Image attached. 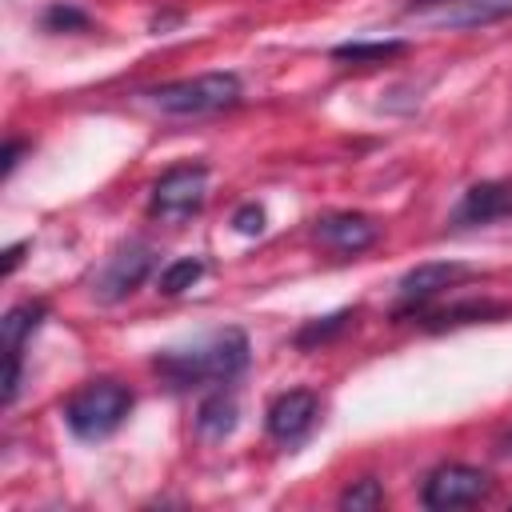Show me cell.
<instances>
[{"instance_id": "cell-19", "label": "cell", "mask_w": 512, "mask_h": 512, "mask_svg": "<svg viewBox=\"0 0 512 512\" xmlns=\"http://www.w3.org/2000/svg\"><path fill=\"white\" fill-rule=\"evenodd\" d=\"M44 28L48 32H84L88 28V12L76 8V4L56 0L52 8H44Z\"/></svg>"}, {"instance_id": "cell-22", "label": "cell", "mask_w": 512, "mask_h": 512, "mask_svg": "<svg viewBox=\"0 0 512 512\" xmlns=\"http://www.w3.org/2000/svg\"><path fill=\"white\" fill-rule=\"evenodd\" d=\"M24 248H28V240H20V244H12V248L4 252V276H12V272H16V264L24 260Z\"/></svg>"}, {"instance_id": "cell-10", "label": "cell", "mask_w": 512, "mask_h": 512, "mask_svg": "<svg viewBox=\"0 0 512 512\" xmlns=\"http://www.w3.org/2000/svg\"><path fill=\"white\" fill-rule=\"evenodd\" d=\"M316 416H320V400H316V392H308V388H292V392H280V396L268 404L264 428H268V436L280 440V444H300V440L312 432Z\"/></svg>"}, {"instance_id": "cell-9", "label": "cell", "mask_w": 512, "mask_h": 512, "mask_svg": "<svg viewBox=\"0 0 512 512\" xmlns=\"http://www.w3.org/2000/svg\"><path fill=\"white\" fill-rule=\"evenodd\" d=\"M44 316H48V304L44 300H20L0 320L4 360H8V372H4V404H12L16 392H20V352H24V340L44 324Z\"/></svg>"}, {"instance_id": "cell-4", "label": "cell", "mask_w": 512, "mask_h": 512, "mask_svg": "<svg viewBox=\"0 0 512 512\" xmlns=\"http://www.w3.org/2000/svg\"><path fill=\"white\" fill-rule=\"evenodd\" d=\"M208 196V164H172L168 172L156 176L152 192H148V212L160 216L164 224H184L188 216L200 212Z\"/></svg>"}, {"instance_id": "cell-14", "label": "cell", "mask_w": 512, "mask_h": 512, "mask_svg": "<svg viewBox=\"0 0 512 512\" xmlns=\"http://www.w3.org/2000/svg\"><path fill=\"white\" fill-rule=\"evenodd\" d=\"M408 52V40H348L332 48V60H348V64H384Z\"/></svg>"}, {"instance_id": "cell-11", "label": "cell", "mask_w": 512, "mask_h": 512, "mask_svg": "<svg viewBox=\"0 0 512 512\" xmlns=\"http://www.w3.org/2000/svg\"><path fill=\"white\" fill-rule=\"evenodd\" d=\"M504 216H512V184L508 180H480V184L464 188L460 204L452 208L456 228H484Z\"/></svg>"}, {"instance_id": "cell-15", "label": "cell", "mask_w": 512, "mask_h": 512, "mask_svg": "<svg viewBox=\"0 0 512 512\" xmlns=\"http://www.w3.org/2000/svg\"><path fill=\"white\" fill-rule=\"evenodd\" d=\"M508 316V304H488V300H468V304H452L440 312H428V328H456V324H472V320H496Z\"/></svg>"}, {"instance_id": "cell-3", "label": "cell", "mask_w": 512, "mask_h": 512, "mask_svg": "<svg viewBox=\"0 0 512 512\" xmlns=\"http://www.w3.org/2000/svg\"><path fill=\"white\" fill-rule=\"evenodd\" d=\"M148 96H152V104L160 112H172V116H208V112L236 108L240 96H244V84H240L236 72H200V76L156 84Z\"/></svg>"}, {"instance_id": "cell-2", "label": "cell", "mask_w": 512, "mask_h": 512, "mask_svg": "<svg viewBox=\"0 0 512 512\" xmlns=\"http://www.w3.org/2000/svg\"><path fill=\"white\" fill-rule=\"evenodd\" d=\"M132 412V392L120 380H88L64 400V424L76 440H108Z\"/></svg>"}, {"instance_id": "cell-13", "label": "cell", "mask_w": 512, "mask_h": 512, "mask_svg": "<svg viewBox=\"0 0 512 512\" xmlns=\"http://www.w3.org/2000/svg\"><path fill=\"white\" fill-rule=\"evenodd\" d=\"M236 424H240V404H236L232 392L220 388V392H212V396L200 400V408H196V432L204 440H224V436L236 432Z\"/></svg>"}, {"instance_id": "cell-17", "label": "cell", "mask_w": 512, "mask_h": 512, "mask_svg": "<svg viewBox=\"0 0 512 512\" xmlns=\"http://www.w3.org/2000/svg\"><path fill=\"white\" fill-rule=\"evenodd\" d=\"M352 316H356V308H340V312H332V316L308 320V324L296 332V348H312V344H324V340H332L336 332H344V328L352 324Z\"/></svg>"}, {"instance_id": "cell-5", "label": "cell", "mask_w": 512, "mask_h": 512, "mask_svg": "<svg viewBox=\"0 0 512 512\" xmlns=\"http://www.w3.org/2000/svg\"><path fill=\"white\" fill-rule=\"evenodd\" d=\"M152 264H156V248H152V244H144V240H124V244H116V248L104 256V264L96 268V276H92V296H96L100 304H120V300H128V296L148 280Z\"/></svg>"}, {"instance_id": "cell-12", "label": "cell", "mask_w": 512, "mask_h": 512, "mask_svg": "<svg viewBox=\"0 0 512 512\" xmlns=\"http://www.w3.org/2000/svg\"><path fill=\"white\" fill-rule=\"evenodd\" d=\"M380 236L376 220L364 216V212H332L324 220H316V240L340 256H356L364 248H372Z\"/></svg>"}, {"instance_id": "cell-21", "label": "cell", "mask_w": 512, "mask_h": 512, "mask_svg": "<svg viewBox=\"0 0 512 512\" xmlns=\"http://www.w3.org/2000/svg\"><path fill=\"white\" fill-rule=\"evenodd\" d=\"M20 152H24V140H8V148H4V176H12V168L20 164Z\"/></svg>"}, {"instance_id": "cell-16", "label": "cell", "mask_w": 512, "mask_h": 512, "mask_svg": "<svg viewBox=\"0 0 512 512\" xmlns=\"http://www.w3.org/2000/svg\"><path fill=\"white\" fill-rule=\"evenodd\" d=\"M200 276H204V260H200V256H180V260H172V264L160 268L156 292H160V296H180V292L192 288Z\"/></svg>"}, {"instance_id": "cell-8", "label": "cell", "mask_w": 512, "mask_h": 512, "mask_svg": "<svg viewBox=\"0 0 512 512\" xmlns=\"http://www.w3.org/2000/svg\"><path fill=\"white\" fill-rule=\"evenodd\" d=\"M468 276H472V268H468V264H460V260H424V264L408 268V272L400 276V284H396V296H400L396 316L424 308L428 300H436L440 292L456 288V284H460V280H468Z\"/></svg>"}, {"instance_id": "cell-18", "label": "cell", "mask_w": 512, "mask_h": 512, "mask_svg": "<svg viewBox=\"0 0 512 512\" xmlns=\"http://www.w3.org/2000/svg\"><path fill=\"white\" fill-rule=\"evenodd\" d=\"M380 504H384V484L376 476H364V480H356L352 488L340 492V508L344 512H372Z\"/></svg>"}, {"instance_id": "cell-7", "label": "cell", "mask_w": 512, "mask_h": 512, "mask_svg": "<svg viewBox=\"0 0 512 512\" xmlns=\"http://www.w3.org/2000/svg\"><path fill=\"white\" fill-rule=\"evenodd\" d=\"M492 488L488 472L484 468H472V464H440L428 472L424 488H420V500L436 512H448V508H464V504H476L484 500Z\"/></svg>"}, {"instance_id": "cell-20", "label": "cell", "mask_w": 512, "mask_h": 512, "mask_svg": "<svg viewBox=\"0 0 512 512\" xmlns=\"http://www.w3.org/2000/svg\"><path fill=\"white\" fill-rule=\"evenodd\" d=\"M232 228L244 232V236H256L264 228V208L260 204H240L236 216H232Z\"/></svg>"}, {"instance_id": "cell-6", "label": "cell", "mask_w": 512, "mask_h": 512, "mask_svg": "<svg viewBox=\"0 0 512 512\" xmlns=\"http://www.w3.org/2000/svg\"><path fill=\"white\" fill-rule=\"evenodd\" d=\"M408 20L424 28H484L492 20L512 16V0H408Z\"/></svg>"}, {"instance_id": "cell-1", "label": "cell", "mask_w": 512, "mask_h": 512, "mask_svg": "<svg viewBox=\"0 0 512 512\" xmlns=\"http://www.w3.org/2000/svg\"><path fill=\"white\" fill-rule=\"evenodd\" d=\"M248 336L244 328H216L208 336H196L192 344L180 348H164L156 352L152 368L160 372V380L172 392H188V388H204V384H228L248 368Z\"/></svg>"}]
</instances>
